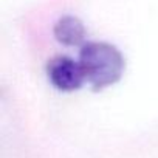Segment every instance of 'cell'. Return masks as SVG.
Listing matches in <instances>:
<instances>
[{
	"label": "cell",
	"mask_w": 158,
	"mask_h": 158,
	"mask_svg": "<svg viewBox=\"0 0 158 158\" xmlns=\"http://www.w3.org/2000/svg\"><path fill=\"white\" fill-rule=\"evenodd\" d=\"M77 60L84 71L85 82L95 90L118 82L124 71V59L121 53L106 42H89L82 45Z\"/></svg>",
	"instance_id": "6da1fadb"
},
{
	"label": "cell",
	"mask_w": 158,
	"mask_h": 158,
	"mask_svg": "<svg viewBox=\"0 0 158 158\" xmlns=\"http://www.w3.org/2000/svg\"><path fill=\"white\" fill-rule=\"evenodd\" d=\"M47 74L50 82L62 92L77 90L85 82V76L79 60H74L68 56L54 57L47 67Z\"/></svg>",
	"instance_id": "7a4b0ae2"
},
{
	"label": "cell",
	"mask_w": 158,
	"mask_h": 158,
	"mask_svg": "<svg viewBox=\"0 0 158 158\" xmlns=\"http://www.w3.org/2000/svg\"><path fill=\"white\" fill-rule=\"evenodd\" d=\"M54 36L64 45H81L85 39V30L81 20L73 16H65L56 23Z\"/></svg>",
	"instance_id": "3957f363"
}]
</instances>
